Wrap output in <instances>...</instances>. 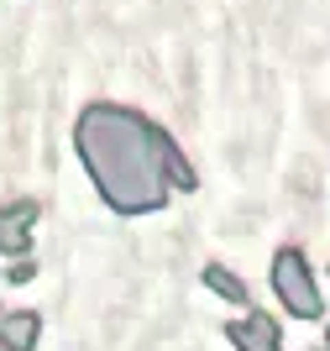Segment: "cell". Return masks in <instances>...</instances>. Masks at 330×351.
Listing matches in <instances>:
<instances>
[{
  "instance_id": "cell-5",
  "label": "cell",
  "mask_w": 330,
  "mask_h": 351,
  "mask_svg": "<svg viewBox=\"0 0 330 351\" xmlns=\"http://www.w3.org/2000/svg\"><path fill=\"white\" fill-rule=\"evenodd\" d=\"M37 220L32 199H16L11 210H0V252H27V226Z\"/></svg>"
},
{
  "instance_id": "cell-8",
  "label": "cell",
  "mask_w": 330,
  "mask_h": 351,
  "mask_svg": "<svg viewBox=\"0 0 330 351\" xmlns=\"http://www.w3.org/2000/svg\"><path fill=\"white\" fill-rule=\"evenodd\" d=\"M325 341H330V330H325Z\"/></svg>"
},
{
  "instance_id": "cell-3",
  "label": "cell",
  "mask_w": 330,
  "mask_h": 351,
  "mask_svg": "<svg viewBox=\"0 0 330 351\" xmlns=\"http://www.w3.org/2000/svg\"><path fill=\"white\" fill-rule=\"evenodd\" d=\"M226 336L236 341V351H283V341H278V325L268 320V315H246V320L226 325Z\"/></svg>"
},
{
  "instance_id": "cell-7",
  "label": "cell",
  "mask_w": 330,
  "mask_h": 351,
  "mask_svg": "<svg viewBox=\"0 0 330 351\" xmlns=\"http://www.w3.org/2000/svg\"><path fill=\"white\" fill-rule=\"evenodd\" d=\"M37 278V263H32V257H21V263L11 267V283H32Z\"/></svg>"
},
{
  "instance_id": "cell-4",
  "label": "cell",
  "mask_w": 330,
  "mask_h": 351,
  "mask_svg": "<svg viewBox=\"0 0 330 351\" xmlns=\"http://www.w3.org/2000/svg\"><path fill=\"white\" fill-rule=\"evenodd\" d=\"M43 336V320L32 309H16V315H0V351H32Z\"/></svg>"
},
{
  "instance_id": "cell-2",
  "label": "cell",
  "mask_w": 330,
  "mask_h": 351,
  "mask_svg": "<svg viewBox=\"0 0 330 351\" xmlns=\"http://www.w3.org/2000/svg\"><path fill=\"white\" fill-rule=\"evenodd\" d=\"M273 289H278L288 315H299V320H320L325 315V304H320V293H315V278H309V267H304V257L294 247H283L273 257Z\"/></svg>"
},
{
  "instance_id": "cell-6",
  "label": "cell",
  "mask_w": 330,
  "mask_h": 351,
  "mask_svg": "<svg viewBox=\"0 0 330 351\" xmlns=\"http://www.w3.org/2000/svg\"><path fill=\"white\" fill-rule=\"evenodd\" d=\"M204 283H210V289H215L220 299H226V304H246V283L236 278V273H231V267L210 263V267H204Z\"/></svg>"
},
{
  "instance_id": "cell-1",
  "label": "cell",
  "mask_w": 330,
  "mask_h": 351,
  "mask_svg": "<svg viewBox=\"0 0 330 351\" xmlns=\"http://www.w3.org/2000/svg\"><path fill=\"white\" fill-rule=\"evenodd\" d=\"M163 142L168 136L158 126H147L137 110H121V105H89L73 126V147H79L95 189L121 215H147L168 199Z\"/></svg>"
}]
</instances>
